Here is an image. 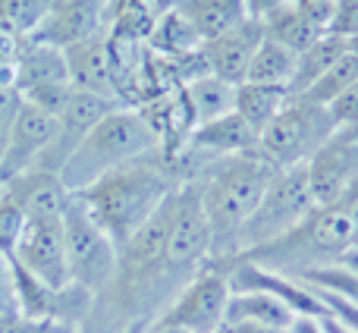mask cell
Here are the masks:
<instances>
[{
  "label": "cell",
  "instance_id": "cell-1",
  "mask_svg": "<svg viewBox=\"0 0 358 333\" xmlns=\"http://www.w3.org/2000/svg\"><path fill=\"white\" fill-rule=\"evenodd\" d=\"M179 183L185 179L176 173V166L164 161L161 151H155L142 161L104 173L92 185L76 192V198L85 204L92 220L110 236V242L120 252Z\"/></svg>",
  "mask_w": 358,
  "mask_h": 333
},
{
  "label": "cell",
  "instance_id": "cell-2",
  "mask_svg": "<svg viewBox=\"0 0 358 333\" xmlns=\"http://www.w3.org/2000/svg\"><path fill=\"white\" fill-rule=\"evenodd\" d=\"M273 173L277 170L258 151H252L210 157L189 176L198 185L201 211L210 229V261L236 258V236L261 201Z\"/></svg>",
  "mask_w": 358,
  "mask_h": 333
},
{
  "label": "cell",
  "instance_id": "cell-3",
  "mask_svg": "<svg viewBox=\"0 0 358 333\" xmlns=\"http://www.w3.org/2000/svg\"><path fill=\"white\" fill-rule=\"evenodd\" d=\"M155 151H161V139H157L155 126L148 123V117L138 107H117L88 132L85 142L76 148V155L63 164L57 176H60L63 189L76 195L104 173L142 161Z\"/></svg>",
  "mask_w": 358,
  "mask_h": 333
},
{
  "label": "cell",
  "instance_id": "cell-4",
  "mask_svg": "<svg viewBox=\"0 0 358 333\" xmlns=\"http://www.w3.org/2000/svg\"><path fill=\"white\" fill-rule=\"evenodd\" d=\"M358 246V229L352 223V217L340 208V204H327V208H315L296 229H289L286 236L267 242L261 248L239 255L245 261H255L261 267L271 271L299 274L311 271V267H324V264H340V258L349 248Z\"/></svg>",
  "mask_w": 358,
  "mask_h": 333
},
{
  "label": "cell",
  "instance_id": "cell-5",
  "mask_svg": "<svg viewBox=\"0 0 358 333\" xmlns=\"http://www.w3.org/2000/svg\"><path fill=\"white\" fill-rule=\"evenodd\" d=\"M311 211H315V198H311V189H308L305 164L277 170L273 179L267 183L261 201L255 204V211L248 214V220L242 223L239 236H236V258L286 236Z\"/></svg>",
  "mask_w": 358,
  "mask_h": 333
},
{
  "label": "cell",
  "instance_id": "cell-6",
  "mask_svg": "<svg viewBox=\"0 0 358 333\" xmlns=\"http://www.w3.org/2000/svg\"><path fill=\"white\" fill-rule=\"evenodd\" d=\"M63 227V252H66L69 283L79 286L82 292H101L117 280L120 255L110 236L92 220L85 204L79 198H69L66 211L60 217Z\"/></svg>",
  "mask_w": 358,
  "mask_h": 333
},
{
  "label": "cell",
  "instance_id": "cell-7",
  "mask_svg": "<svg viewBox=\"0 0 358 333\" xmlns=\"http://www.w3.org/2000/svg\"><path fill=\"white\" fill-rule=\"evenodd\" d=\"M336 136V123L330 120L327 107H317L305 98H292L280 111V117L261 132L258 155L273 170L305 164L317 148Z\"/></svg>",
  "mask_w": 358,
  "mask_h": 333
},
{
  "label": "cell",
  "instance_id": "cell-8",
  "mask_svg": "<svg viewBox=\"0 0 358 333\" xmlns=\"http://www.w3.org/2000/svg\"><path fill=\"white\" fill-rule=\"evenodd\" d=\"M233 296L229 277L217 261H208L201 271L185 280L182 290L170 299V305L157 315V321L182 327L185 333H217L227 318V302Z\"/></svg>",
  "mask_w": 358,
  "mask_h": 333
},
{
  "label": "cell",
  "instance_id": "cell-9",
  "mask_svg": "<svg viewBox=\"0 0 358 333\" xmlns=\"http://www.w3.org/2000/svg\"><path fill=\"white\" fill-rule=\"evenodd\" d=\"M13 88L19 92V98L25 104H35L57 117L63 111V104L69 101V94H73L63 50L25 38L19 60L13 66Z\"/></svg>",
  "mask_w": 358,
  "mask_h": 333
},
{
  "label": "cell",
  "instance_id": "cell-10",
  "mask_svg": "<svg viewBox=\"0 0 358 333\" xmlns=\"http://www.w3.org/2000/svg\"><path fill=\"white\" fill-rule=\"evenodd\" d=\"M217 264L227 271L229 290L233 292H261V296H271L280 305H286L296 318H327V305L321 302V296L311 286H305L302 280L289 277V274L271 271V267H261L245 258H227V261H217Z\"/></svg>",
  "mask_w": 358,
  "mask_h": 333
},
{
  "label": "cell",
  "instance_id": "cell-11",
  "mask_svg": "<svg viewBox=\"0 0 358 333\" xmlns=\"http://www.w3.org/2000/svg\"><path fill=\"white\" fill-rule=\"evenodd\" d=\"M210 261V229L204 220L201 198L195 179H185L176 189V217L170 229L164 271L170 274H195Z\"/></svg>",
  "mask_w": 358,
  "mask_h": 333
},
{
  "label": "cell",
  "instance_id": "cell-12",
  "mask_svg": "<svg viewBox=\"0 0 358 333\" xmlns=\"http://www.w3.org/2000/svg\"><path fill=\"white\" fill-rule=\"evenodd\" d=\"M6 261L19 264L31 280L54 292L69 290V267L63 252V227L60 220H25L16 248Z\"/></svg>",
  "mask_w": 358,
  "mask_h": 333
},
{
  "label": "cell",
  "instance_id": "cell-13",
  "mask_svg": "<svg viewBox=\"0 0 358 333\" xmlns=\"http://www.w3.org/2000/svg\"><path fill=\"white\" fill-rule=\"evenodd\" d=\"M123 107L120 101L110 98H101V94H85V92H73L69 101L63 104V111L57 113V129L50 145L44 148V155L38 157V170H48V173H60L63 164L76 155L85 136L107 117L110 111Z\"/></svg>",
  "mask_w": 358,
  "mask_h": 333
},
{
  "label": "cell",
  "instance_id": "cell-14",
  "mask_svg": "<svg viewBox=\"0 0 358 333\" xmlns=\"http://www.w3.org/2000/svg\"><path fill=\"white\" fill-rule=\"evenodd\" d=\"M305 173H308L315 208H327V204L340 201L349 192V185L358 179V142L336 132L324 148H317L305 161Z\"/></svg>",
  "mask_w": 358,
  "mask_h": 333
},
{
  "label": "cell",
  "instance_id": "cell-15",
  "mask_svg": "<svg viewBox=\"0 0 358 333\" xmlns=\"http://www.w3.org/2000/svg\"><path fill=\"white\" fill-rule=\"evenodd\" d=\"M107 29V0H54L29 41L66 50Z\"/></svg>",
  "mask_w": 358,
  "mask_h": 333
},
{
  "label": "cell",
  "instance_id": "cell-16",
  "mask_svg": "<svg viewBox=\"0 0 358 333\" xmlns=\"http://www.w3.org/2000/svg\"><path fill=\"white\" fill-rule=\"evenodd\" d=\"M54 129H57L54 113L22 101V107L16 113V123H13V132H10V142H6V151L0 157V185L38 164V157L44 155V148L54 139Z\"/></svg>",
  "mask_w": 358,
  "mask_h": 333
},
{
  "label": "cell",
  "instance_id": "cell-17",
  "mask_svg": "<svg viewBox=\"0 0 358 333\" xmlns=\"http://www.w3.org/2000/svg\"><path fill=\"white\" fill-rule=\"evenodd\" d=\"M66 60V76L73 92L101 94V98H117V85H113V63H110V29H101L98 35L85 38V41L73 44L63 50Z\"/></svg>",
  "mask_w": 358,
  "mask_h": 333
},
{
  "label": "cell",
  "instance_id": "cell-18",
  "mask_svg": "<svg viewBox=\"0 0 358 333\" xmlns=\"http://www.w3.org/2000/svg\"><path fill=\"white\" fill-rule=\"evenodd\" d=\"M261 41H264V25H261L258 19H245V22H239L236 29L204 41L201 50H204L210 76L229 82V85H242L245 73H248V63H252Z\"/></svg>",
  "mask_w": 358,
  "mask_h": 333
},
{
  "label": "cell",
  "instance_id": "cell-19",
  "mask_svg": "<svg viewBox=\"0 0 358 333\" xmlns=\"http://www.w3.org/2000/svg\"><path fill=\"white\" fill-rule=\"evenodd\" d=\"M3 195L22 211L25 220H60L69 198H73L63 189L57 173L38 170V166L3 183Z\"/></svg>",
  "mask_w": 358,
  "mask_h": 333
},
{
  "label": "cell",
  "instance_id": "cell-20",
  "mask_svg": "<svg viewBox=\"0 0 358 333\" xmlns=\"http://www.w3.org/2000/svg\"><path fill=\"white\" fill-rule=\"evenodd\" d=\"M258 132L233 111L214 123L195 126L189 142H185V155H204L208 161L227 155H252V151H258Z\"/></svg>",
  "mask_w": 358,
  "mask_h": 333
},
{
  "label": "cell",
  "instance_id": "cell-21",
  "mask_svg": "<svg viewBox=\"0 0 358 333\" xmlns=\"http://www.w3.org/2000/svg\"><path fill=\"white\" fill-rule=\"evenodd\" d=\"M176 13L192 25L198 41H210V38L223 35V31L236 29L245 22L248 13L242 0H176Z\"/></svg>",
  "mask_w": 358,
  "mask_h": 333
},
{
  "label": "cell",
  "instance_id": "cell-22",
  "mask_svg": "<svg viewBox=\"0 0 358 333\" xmlns=\"http://www.w3.org/2000/svg\"><path fill=\"white\" fill-rule=\"evenodd\" d=\"M236 88L239 85H229V82L217 79V76H201V79L182 85V98L192 113V126L214 123V120L233 113L236 111Z\"/></svg>",
  "mask_w": 358,
  "mask_h": 333
},
{
  "label": "cell",
  "instance_id": "cell-23",
  "mask_svg": "<svg viewBox=\"0 0 358 333\" xmlns=\"http://www.w3.org/2000/svg\"><path fill=\"white\" fill-rule=\"evenodd\" d=\"M289 101H292V94H289V88H283V85L242 82V85L236 88V113H239L258 136L280 117V111H283Z\"/></svg>",
  "mask_w": 358,
  "mask_h": 333
},
{
  "label": "cell",
  "instance_id": "cell-24",
  "mask_svg": "<svg viewBox=\"0 0 358 333\" xmlns=\"http://www.w3.org/2000/svg\"><path fill=\"white\" fill-rule=\"evenodd\" d=\"M346 50H349V41H343V38L324 31L311 48H305L302 54H296V69H292V82H289L292 98H299V94L308 92V88L315 85V82L321 79V76L327 73Z\"/></svg>",
  "mask_w": 358,
  "mask_h": 333
},
{
  "label": "cell",
  "instance_id": "cell-25",
  "mask_svg": "<svg viewBox=\"0 0 358 333\" xmlns=\"http://www.w3.org/2000/svg\"><path fill=\"white\" fill-rule=\"evenodd\" d=\"M223 324H264V327H292L296 315L277 299L261 292H233L227 302Z\"/></svg>",
  "mask_w": 358,
  "mask_h": 333
},
{
  "label": "cell",
  "instance_id": "cell-26",
  "mask_svg": "<svg viewBox=\"0 0 358 333\" xmlns=\"http://www.w3.org/2000/svg\"><path fill=\"white\" fill-rule=\"evenodd\" d=\"M292 69H296V54L283 44L271 41L264 35V41L258 44L252 63H248L245 82H255V85H283L289 88L292 82Z\"/></svg>",
  "mask_w": 358,
  "mask_h": 333
},
{
  "label": "cell",
  "instance_id": "cell-27",
  "mask_svg": "<svg viewBox=\"0 0 358 333\" xmlns=\"http://www.w3.org/2000/svg\"><path fill=\"white\" fill-rule=\"evenodd\" d=\"M261 25H264V35L271 38V41L289 48L292 54H302L305 48H311V44L324 35L321 29H315L311 22H305V19L292 10V3L283 6V10H277V13H271V16H264Z\"/></svg>",
  "mask_w": 358,
  "mask_h": 333
},
{
  "label": "cell",
  "instance_id": "cell-28",
  "mask_svg": "<svg viewBox=\"0 0 358 333\" xmlns=\"http://www.w3.org/2000/svg\"><path fill=\"white\" fill-rule=\"evenodd\" d=\"M148 44H151V50H155V54L164 57V60L201 48L198 35L192 31V25L176 13V6H170V10L157 19V25L151 29V35H148Z\"/></svg>",
  "mask_w": 358,
  "mask_h": 333
},
{
  "label": "cell",
  "instance_id": "cell-29",
  "mask_svg": "<svg viewBox=\"0 0 358 333\" xmlns=\"http://www.w3.org/2000/svg\"><path fill=\"white\" fill-rule=\"evenodd\" d=\"M352 82H358V57H352L346 50V54H343L340 60H336L334 66H330L327 73L308 88V92L299 94V98L311 101V104H317V107H330L349 85H352Z\"/></svg>",
  "mask_w": 358,
  "mask_h": 333
},
{
  "label": "cell",
  "instance_id": "cell-30",
  "mask_svg": "<svg viewBox=\"0 0 358 333\" xmlns=\"http://www.w3.org/2000/svg\"><path fill=\"white\" fill-rule=\"evenodd\" d=\"M50 6L54 0H0V25L16 31L19 38H31Z\"/></svg>",
  "mask_w": 358,
  "mask_h": 333
},
{
  "label": "cell",
  "instance_id": "cell-31",
  "mask_svg": "<svg viewBox=\"0 0 358 333\" xmlns=\"http://www.w3.org/2000/svg\"><path fill=\"white\" fill-rule=\"evenodd\" d=\"M22 223H25L22 211L0 192V255H3V258H10L13 248H16V239H19V233H22Z\"/></svg>",
  "mask_w": 358,
  "mask_h": 333
},
{
  "label": "cell",
  "instance_id": "cell-32",
  "mask_svg": "<svg viewBox=\"0 0 358 333\" xmlns=\"http://www.w3.org/2000/svg\"><path fill=\"white\" fill-rule=\"evenodd\" d=\"M19 107H22V98H19V92L13 88V82L0 79V157H3L6 142H10V132H13V123H16Z\"/></svg>",
  "mask_w": 358,
  "mask_h": 333
},
{
  "label": "cell",
  "instance_id": "cell-33",
  "mask_svg": "<svg viewBox=\"0 0 358 333\" xmlns=\"http://www.w3.org/2000/svg\"><path fill=\"white\" fill-rule=\"evenodd\" d=\"M327 35H336L343 41L358 35V0H336L334 16H330Z\"/></svg>",
  "mask_w": 358,
  "mask_h": 333
},
{
  "label": "cell",
  "instance_id": "cell-34",
  "mask_svg": "<svg viewBox=\"0 0 358 333\" xmlns=\"http://www.w3.org/2000/svg\"><path fill=\"white\" fill-rule=\"evenodd\" d=\"M327 113L336 123V132L349 129V126H358V82H352V85H349L346 92L327 107Z\"/></svg>",
  "mask_w": 358,
  "mask_h": 333
},
{
  "label": "cell",
  "instance_id": "cell-35",
  "mask_svg": "<svg viewBox=\"0 0 358 333\" xmlns=\"http://www.w3.org/2000/svg\"><path fill=\"white\" fill-rule=\"evenodd\" d=\"M334 6H336V0H292V10H296L305 22H311L321 31H327L330 16H334Z\"/></svg>",
  "mask_w": 358,
  "mask_h": 333
},
{
  "label": "cell",
  "instance_id": "cell-36",
  "mask_svg": "<svg viewBox=\"0 0 358 333\" xmlns=\"http://www.w3.org/2000/svg\"><path fill=\"white\" fill-rule=\"evenodd\" d=\"M22 44H25V38H19L16 31L0 25V79L3 82H13V66H16V60H19Z\"/></svg>",
  "mask_w": 358,
  "mask_h": 333
},
{
  "label": "cell",
  "instance_id": "cell-37",
  "mask_svg": "<svg viewBox=\"0 0 358 333\" xmlns=\"http://www.w3.org/2000/svg\"><path fill=\"white\" fill-rule=\"evenodd\" d=\"M315 292L321 296V302L327 305V318H334V321H340L346 330L358 333V309L355 305L343 302L340 296H330V292H324V290H315Z\"/></svg>",
  "mask_w": 358,
  "mask_h": 333
},
{
  "label": "cell",
  "instance_id": "cell-38",
  "mask_svg": "<svg viewBox=\"0 0 358 333\" xmlns=\"http://www.w3.org/2000/svg\"><path fill=\"white\" fill-rule=\"evenodd\" d=\"M245 3V13H248V19H264V16H271V13H277V10H283V6H289L292 0H242Z\"/></svg>",
  "mask_w": 358,
  "mask_h": 333
},
{
  "label": "cell",
  "instance_id": "cell-39",
  "mask_svg": "<svg viewBox=\"0 0 358 333\" xmlns=\"http://www.w3.org/2000/svg\"><path fill=\"white\" fill-rule=\"evenodd\" d=\"M217 333H292V327H264V324H223Z\"/></svg>",
  "mask_w": 358,
  "mask_h": 333
},
{
  "label": "cell",
  "instance_id": "cell-40",
  "mask_svg": "<svg viewBox=\"0 0 358 333\" xmlns=\"http://www.w3.org/2000/svg\"><path fill=\"white\" fill-rule=\"evenodd\" d=\"M334 204H340V208L346 211L349 217H352V223H355V229H358V179H355L352 185H349L346 195H343L340 201H334Z\"/></svg>",
  "mask_w": 358,
  "mask_h": 333
},
{
  "label": "cell",
  "instance_id": "cell-41",
  "mask_svg": "<svg viewBox=\"0 0 358 333\" xmlns=\"http://www.w3.org/2000/svg\"><path fill=\"white\" fill-rule=\"evenodd\" d=\"M292 333H324L321 330V318H296Z\"/></svg>",
  "mask_w": 358,
  "mask_h": 333
},
{
  "label": "cell",
  "instance_id": "cell-42",
  "mask_svg": "<svg viewBox=\"0 0 358 333\" xmlns=\"http://www.w3.org/2000/svg\"><path fill=\"white\" fill-rule=\"evenodd\" d=\"M145 333H185V330L182 327H173V324H164V321H157V318H155V324H148Z\"/></svg>",
  "mask_w": 358,
  "mask_h": 333
},
{
  "label": "cell",
  "instance_id": "cell-43",
  "mask_svg": "<svg viewBox=\"0 0 358 333\" xmlns=\"http://www.w3.org/2000/svg\"><path fill=\"white\" fill-rule=\"evenodd\" d=\"M340 264H343V267H349V271H355V274H358V246H355V248H349V252L343 255V258H340Z\"/></svg>",
  "mask_w": 358,
  "mask_h": 333
},
{
  "label": "cell",
  "instance_id": "cell-44",
  "mask_svg": "<svg viewBox=\"0 0 358 333\" xmlns=\"http://www.w3.org/2000/svg\"><path fill=\"white\" fill-rule=\"evenodd\" d=\"M321 330L324 333H352V330H346L340 321H334V318H321Z\"/></svg>",
  "mask_w": 358,
  "mask_h": 333
},
{
  "label": "cell",
  "instance_id": "cell-45",
  "mask_svg": "<svg viewBox=\"0 0 358 333\" xmlns=\"http://www.w3.org/2000/svg\"><path fill=\"white\" fill-rule=\"evenodd\" d=\"M346 139H352V142H358V126H349V129H340Z\"/></svg>",
  "mask_w": 358,
  "mask_h": 333
},
{
  "label": "cell",
  "instance_id": "cell-46",
  "mask_svg": "<svg viewBox=\"0 0 358 333\" xmlns=\"http://www.w3.org/2000/svg\"><path fill=\"white\" fill-rule=\"evenodd\" d=\"M126 333H145V324H132V327L126 330Z\"/></svg>",
  "mask_w": 358,
  "mask_h": 333
}]
</instances>
